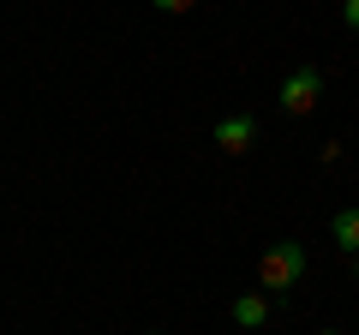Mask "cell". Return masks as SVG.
I'll use <instances>...</instances> for the list:
<instances>
[{"label":"cell","instance_id":"1","mask_svg":"<svg viewBox=\"0 0 359 335\" xmlns=\"http://www.w3.org/2000/svg\"><path fill=\"white\" fill-rule=\"evenodd\" d=\"M311 270V252L299 240H276L257 258V294H269V299H282L287 287H299V275Z\"/></svg>","mask_w":359,"mask_h":335},{"label":"cell","instance_id":"2","mask_svg":"<svg viewBox=\"0 0 359 335\" xmlns=\"http://www.w3.org/2000/svg\"><path fill=\"white\" fill-rule=\"evenodd\" d=\"M323 96V72L318 66H299V72L282 78V90H276V102H282V114H311Z\"/></svg>","mask_w":359,"mask_h":335},{"label":"cell","instance_id":"3","mask_svg":"<svg viewBox=\"0 0 359 335\" xmlns=\"http://www.w3.org/2000/svg\"><path fill=\"white\" fill-rule=\"evenodd\" d=\"M210 144H216L222 156H245V150L257 144V120H252V114H222L216 132H210Z\"/></svg>","mask_w":359,"mask_h":335},{"label":"cell","instance_id":"4","mask_svg":"<svg viewBox=\"0 0 359 335\" xmlns=\"http://www.w3.org/2000/svg\"><path fill=\"white\" fill-rule=\"evenodd\" d=\"M269 317H276V299L269 294H240L233 299V323H240V329H264Z\"/></svg>","mask_w":359,"mask_h":335},{"label":"cell","instance_id":"5","mask_svg":"<svg viewBox=\"0 0 359 335\" xmlns=\"http://www.w3.org/2000/svg\"><path fill=\"white\" fill-rule=\"evenodd\" d=\"M330 233H335V252H341V258H359V204H347V210H335V221H330Z\"/></svg>","mask_w":359,"mask_h":335},{"label":"cell","instance_id":"6","mask_svg":"<svg viewBox=\"0 0 359 335\" xmlns=\"http://www.w3.org/2000/svg\"><path fill=\"white\" fill-rule=\"evenodd\" d=\"M150 6H156V13H168V18H180V13H192L198 0H150Z\"/></svg>","mask_w":359,"mask_h":335},{"label":"cell","instance_id":"7","mask_svg":"<svg viewBox=\"0 0 359 335\" xmlns=\"http://www.w3.org/2000/svg\"><path fill=\"white\" fill-rule=\"evenodd\" d=\"M341 18H347V30H359V0H341Z\"/></svg>","mask_w":359,"mask_h":335},{"label":"cell","instance_id":"8","mask_svg":"<svg viewBox=\"0 0 359 335\" xmlns=\"http://www.w3.org/2000/svg\"><path fill=\"white\" fill-rule=\"evenodd\" d=\"M318 335H341V329H318Z\"/></svg>","mask_w":359,"mask_h":335},{"label":"cell","instance_id":"9","mask_svg":"<svg viewBox=\"0 0 359 335\" xmlns=\"http://www.w3.org/2000/svg\"><path fill=\"white\" fill-rule=\"evenodd\" d=\"M150 335H162V329H150Z\"/></svg>","mask_w":359,"mask_h":335},{"label":"cell","instance_id":"10","mask_svg":"<svg viewBox=\"0 0 359 335\" xmlns=\"http://www.w3.org/2000/svg\"><path fill=\"white\" fill-rule=\"evenodd\" d=\"M353 270H359V258H353Z\"/></svg>","mask_w":359,"mask_h":335}]
</instances>
